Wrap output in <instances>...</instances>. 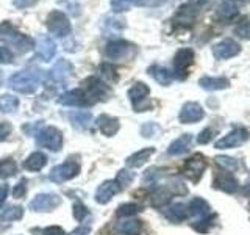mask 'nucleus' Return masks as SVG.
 Wrapping results in <instances>:
<instances>
[{"mask_svg":"<svg viewBox=\"0 0 250 235\" xmlns=\"http://www.w3.org/2000/svg\"><path fill=\"white\" fill-rule=\"evenodd\" d=\"M191 135H183V137H180L178 140H175L174 143L170 144L169 147V154L172 155H178V154H183L186 152L188 149H189V144H191Z\"/></svg>","mask_w":250,"mask_h":235,"instance_id":"dca6fc26","label":"nucleus"},{"mask_svg":"<svg viewBox=\"0 0 250 235\" xmlns=\"http://www.w3.org/2000/svg\"><path fill=\"white\" fill-rule=\"evenodd\" d=\"M125 28V21L121 18H114V16H108V18L104 19L102 22V30H104L105 35L113 36L117 31H121Z\"/></svg>","mask_w":250,"mask_h":235,"instance_id":"4468645a","label":"nucleus"},{"mask_svg":"<svg viewBox=\"0 0 250 235\" xmlns=\"http://www.w3.org/2000/svg\"><path fill=\"white\" fill-rule=\"evenodd\" d=\"M213 137H214V130L211 127H207L205 130L200 132V135L197 137V141L200 144H207V143H209L211 140H213Z\"/></svg>","mask_w":250,"mask_h":235,"instance_id":"b1692460","label":"nucleus"},{"mask_svg":"<svg viewBox=\"0 0 250 235\" xmlns=\"http://www.w3.org/2000/svg\"><path fill=\"white\" fill-rule=\"evenodd\" d=\"M238 11H239L238 0H224V2H221V5L217 6L216 16L222 21H230L238 14Z\"/></svg>","mask_w":250,"mask_h":235,"instance_id":"9b49d317","label":"nucleus"},{"mask_svg":"<svg viewBox=\"0 0 250 235\" xmlns=\"http://www.w3.org/2000/svg\"><path fill=\"white\" fill-rule=\"evenodd\" d=\"M199 14V10L194 5H182L178 8L175 14V22L182 24V25H191Z\"/></svg>","mask_w":250,"mask_h":235,"instance_id":"ddd939ff","label":"nucleus"},{"mask_svg":"<svg viewBox=\"0 0 250 235\" xmlns=\"http://www.w3.org/2000/svg\"><path fill=\"white\" fill-rule=\"evenodd\" d=\"M135 2H136L138 5H147V3H148V0H135Z\"/></svg>","mask_w":250,"mask_h":235,"instance_id":"cd10ccee","label":"nucleus"},{"mask_svg":"<svg viewBox=\"0 0 250 235\" xmlns=\"http://www.w3.org/2000/svg\"><path fill=\"white\" fill-rule=\"evenodd\" d=\"M216 160L221 166L225 168V171H236L239 168V162L231 159V157H217Z\"/></svg>","mask_w":250,"mask_h":235,"instance_id":"4be33fe9","label":"nucleus"},{"mask_svg":"<svg viewBox=\"0 0 250 235\" xmlns=\"http://www.w3.org/2000/svg\"><path fill=\"white\" fill-rule=\"evenodd\" d=\"M241 52V46L233 39H222L221 43L213 46V55L216 60H229L236 57Z\"/></svg>","mask_w":250,"mask_h":235,"instance_id":"39448f33","label":"nucleus"},{"mask_svg":"<svg viewBox=\"0 0 250 235\" xmlns=\"http://www.w3.org/2000/svg\"><path fill=\"white\" fill-rule=\"evenodd\" d=\"M205 168H207V163L203 162L202 157H194V159H191L189 162H188V172H189L191 176L195 174V179L202 177Z\"/></svg>","mask_w":250,"mask_h":235,"instance_id":"f3484780","label":"nucleus"},{"mask_svg":"<svg viewBox=\"0 0 250 235\" xmlns=\"http://www.w3.org/2000/svg\"><path fill=\"white\" fill-rule=\"evenodd\" d=\"M13 61V53L10 49L0 46V63H11Z\"/></svg>","mask_w":250,"mask_h":235,"instance_id":"bb28decb","label":"nucleus"},{"mask_svg":"<svg viewBox=\"0 0 250 235\" xmlns=\"http://www.w3.org/2000/svg\"><path fill=\"white\" fill-rule=\"evenodd\" d=\"M10 85L14 90L22 91V93H30L36 88L38 85V75L31 70H23V72H18L11 77Z\"/></svg>","mask_w":250,"mask_h":235,"instance_id":"20e7f679","label":"nucleus"},{"mask_svg":"<svg viewBox=\"0 0 250 235\" xmlns=\"http://www.w3.org/2000/svg\"><path fill=\"white\" fill-rule=\"evenodd\" d=\"M249 138H250L249 130L238 127V129H233L229 135H225L224 138L217 140L214 146L217 149H233V147H238L241 144H244Z\"/></svg>","mask_w":250,"mask_h":235,"instance_id":"7ed1b4c3","label":"nucleus"},{"mask_svg":"<svg viewBox=\"0 0 250 235\" xmlns=\"http://www.w3.org/2000/svg\"><path fill=\"white\" fill-rule=\"evenodd\" d=\"M38 3V0H13V5L19 10H25V8H30Z\"/></svg>","mask_w":250,"mask_h":235,"instance_id":"a878e982","label":"nucleus"},{"mask_svg":"<svg viewBox=\"0 0 250 235\" xmlns=\"http://www.w3.org/2000/svg\"><path fill=\"white\" fill-rule=\"evenodd\" d=\"M55 52H57V46H55L52 38L42 35L36 39V55L41 60H44V61L52 60Z\"/></svg>","mask_w":250,"mask_h":235,"instance_id":"9d476101","label":"nucleus"},{"mask_svg":"<svg viewBox=\"0 0 250 235\" xmlns=\"http://www.w3.org/2000/svg\"><path fill=\"white\" fill-rule=\"evenodd\" d=\"M233 33L239 36L241 39H250V18H244L238 22V25L234 27Z\"/></svg>","mask_w":250,"mask_h":235,"instance_id":"6ab92c4d","label":"nucleus"},{"mask_svg":"<svg viewBox=\"0 0 250 235\" xmlns=\"http://www.w3.org/2000/svg\"><path fill=\"white\" fill-rule=\"evenodd\" d=\"M192 63H194V50L192 49H188V47H185V49H180L175 53L174 69H175V72L178 74L180 78H183L186 75V70L192 65Z\"/></svg>","mask_w":250,"mask_h":235,"instance_id":"0eeeda50","label":"nucleus"},{"mask_svg":"<svg viewBox=\"0 0 250 235\" xmlns=\"http://www.w3.org/2000/svg\"><path fill=\"white\" fill-rule=\"evenodd\" d=\"M191 210L194 215H199V216H207L209 213V206L205 199L202 198H195L192 202H191Z\"/></svg>","mask_w":250,"mask_h":235,"instance_id":"a211bd4d","label":"nucleus"},{"mask_svg":"<svg viewBox=\"0 0 250 235\" xmlns=\"http://www.w3.org/2000/svg\"><path fill=\"white\" fill-rule=\"evenodd\" d=\"M16 105H18V100H16L13 96H3L2 100H0V107L3 110H13Z\"/></svg>","mask_w":250,"mask_h":235,"instance_id":"393cba45","label":"nucleus"},{"mask_svg":"<svg viewBox=\"0 0 250 235\" xmlns=\"http://www.w3.org/2000/svg\"><path fill=\"white\" fill-rule=\"evenodd\" d=\"M45 24H47V28H49L50 33L58 38H64V36L70 35V31H72V25H70L69 18L60 10H55L47 16Z\"/></svg>","mask_w":250,"mask_h":235,"instance_id":"f03ea898","label":"nucleus"},{"mask_svg":"<svg viewBox=\"0 0 250 235\" xmlns=\"http://www.w3.org/2000/svg\"><path fill=\"white\" fill-rule=\"evenodd\" d=\"M203 116H205V112H203L200 104H197V102H188V104L183 105L182 112H180V121L183 124H194L203 119Z\"/></svg>","mask_w":250,"mask_h":235,"instance_id":"6e6552de","label":"nucleus"},{"mask_svg":"<svg viewBox=\"0 0 250 235\" xmlns=\"http://www.w3.org/2000/svg\"><path fill=\"white\" fill-rule=\"evenodd\" d=\"M213 185H214V188H217V190L230 193V194L236 193L238 188H239V184H238L236 177H234L231 172H227V171L219 172V174L214 177Z\"/></svg>","mask_w":250,"mask_h":235,"instance_id":"1a4fd4ad","label":"nucleus"},{"mask_svg":"<svg viewBox=\"0 0 250 235\" xmlns=\"http://www.w3.org/2000/svg\"><path fill=\"white\" fill-rule=\"evenodd\" d=\"M199 85L207 91H219V90L229 88L230 80L225 77H208V75H205L199 80Z\"/></svg>","mask_w":250,"mask_h":235,"instance_id":"f8f14e48","label":"nucleus"},{"mask_svg":"<svg viewBox=\"0 0 250 235\" xmlns=\"http://www.w3.org/2000/svg\"><path fill=\"white\" fill-rule=\"evenodd\" d=\"M148 72L152 74V77H153L155 80L158 82L160 85L167 86V85H170V82H172V74L169 72V70H167L166 68H161V66H152L150 69H148Z\"/></svg>","mask_w":250,"mask_h":235,"instance_id":"2eb2a0df","label":"nucleus"},{"mask_svg":"<svg viewBox=\"0 0 250 235\" xmlns=\"http://www.w3.org/2000/svg\"><path fill=\"white\" fill-rule=\"evenodd\" d=\"M130 99L133 102H138V100H143L147 94H148V86L144 85V83H136L133 88L130 90Z\"/></svg>","mask_w":250,"mask_h":235,"instance_id":"aec40b11","label":"nucleus"},{"mask_svg":"<svg viewBox=\"0 0 250 235\" xmlns=\"http://www.w3.org/2000/svg\"><path fill=\"white\" fill-rule=\"evenodd\" d=\"M133 5V0H111V10L114 13L128 11Z\"/></svg>","mask_w":250,"mask_h":235,"instance_id":"5701e85b","label":"nucleus"},{"mask_svg":"<svg viewBox=\"0 0 250 235\" xmlns=\"http://www.w3.org/2000/svg\"><path fill=\"white\" fill-rule=\"evenodd\" d=\"M0 83H2V72H0Z\"/></svg>","mask_w":250,"mask_h":235,"instance_id":"c85d7f7f","label":"nucleus"},{"mask_svg":"<svg viewBox=\"0 0 250 235\" xmlns=\"http://www.w3.org/2000/svg\"><path fill=\"white\" fill-rule=\"evenodd\" d=\"M131 52H135V46H131L127 41H121V39L108 43L106 44V49H105L106 57L111 58V60L125 58V57H128Z\"/></svg>","mask_w":250,"mask_h":235,"instance_id":"423d86ee","label":"nucleus"},{"mask_svg":"<svg viewBox=\"0 0 250 235\" xmlns=\"http://www.w3.org/2000/svg\"><path fill=\"white\" fill-rule=\"evenodd\" d=\"M69 70H72V65L67 63V61H64V60H60L57 63V66L52 69V75L55 78H61V77H64L66 74H69Z\"/></svg>","mask_w":250,"mask_h":235,"instance_id":"412c9836","label":"nucleus"},{"mask_svg":"<svg viewBox=\"0 0 250 235\" xmlns=\"http://www.w3.org/2000/svg\"><path fill=\"white\" fill-rule=\"evenodd\" d=\"M0 38L5 39V41L8 44H11L13 47H16L21 53H25L33 49V39L18 31L14 28L13 24L8 21H3L0 24Z\"/></svg>","mask_w":250,"mask_h":235,"instance_id":"f257e3e1","label":"nucleus"}]
</instances>
